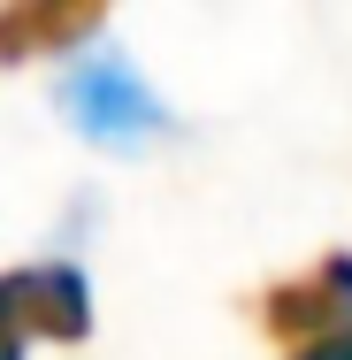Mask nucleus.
I'll use <instances>...</instances> for the list:
<instances>
[{
    "label": "nucleus",
    "mask_w": 352,
    "mask_h": 360,
    "mask_svg": "<svg viewBox=\"0 0 352 360\" xmlns=\"http://www.w3.org/2000/svg\"><path fill=\"white\" fill-rule=\"evenodd\" d=\"M92 338V284L77 261H23L0 269V360L31 345H84Z\"/></svg>",
    "instance_id": "nucleus-3"
},
{
    "label": "nucleus",
    "mask_w": 352,
    "mask_h": 360,
    "mask_svg": "<svg viewBox=\"0 0 352 360\" xmlns=\"http://www.w3.org/2000/svg\"><path fill=\"white\" fill-rule=\"evenodd\" d=\"M253 322L276 360H352V253L330 245L299 276H276L253 299Z\"/></svg>",
    "instance_id": "nucleus-2"
},
{
    "label": "nucleus",
    "mask_w": 352,
    "mask_h": 360,
    "mask_svg": "<svg viewBox=\"0 0 352 360\" xmlns=\"http://www.w3.org/2000/svg\"><path fill=\"white\" fill-rule=\"evenodd\" d=\"M54 108H62V123H70L84 146H100V153H115V161H131L145 146H161L176 131V115L161 108V92L131 70V54H115V46H100V54H77L62 84H54Z\"/></svg>",
    "instance_id": "nucleus-1"
},
{
    "label": "nucleus",
    "mask_w": 352,
    "mask_h": 360,
    "mask_svg": "<svg viewBox=\"0 0 352 360\" xmlns=\"http://www.w3.org/2000/svg\"><path fill=\"white\" fill-rule=\"evenodd\" d=\"M107 8L115 0H0V70L77 54L107 23Z\"/></svg>",
    "instance_id": "nucleus-4"
}]
</instances>
